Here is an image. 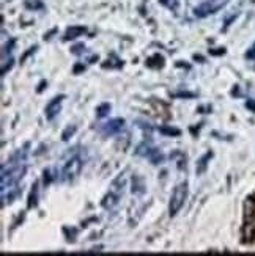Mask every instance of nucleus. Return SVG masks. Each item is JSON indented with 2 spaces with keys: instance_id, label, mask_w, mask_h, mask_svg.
I'll return each mask as SVG.
<instances>
[{
  "instance_id": "423d86ee",
  "label": "nucleus",
  "mask_w": 255,
  "mask_h": 256,
  "mask_svg": "<svg viewBox=\"0 0 255 256\" xmlns=\"http://www.w3.org/2000/svg\"><path fill=\"white\" fill-rule=\"evenodd\" d=\"M63 99H65V96L60 94V96H57V98H54L52 101L46 106V110H44V114H46V118H48L49 121H52L55 116H57V115L60 114Z\"/></svg>"
},
{
  "instance_id": "f257e3e1",
  "label": "nucleus",
  "mask_w": 255,
  "mask_h": 256,
  "mask_svg": "<svg viewBox=\"0 0 255 256\" xmlns=\"http://www.w3.org/2000/svg\"><path fill=\"white\" fill-rule=\"evenodd\" d=\"M27 170V146L16 151L7 164L2 165V194L19 187Z\"/></svg>"
},
{
  "instance_id": "5701e85b",
  "label": "nucleus",
  "mask_w": 255,
  "mask_h": 256,
  "mask_svg": "<svg viewBox=\"0 0 255 256\" xmlns=\"http://www.w3.org/2000/svg\"><path fill=\"white\" fill-rule=\"evenodd\" d=\"M84 70H85V66H84V64H76V66H74V74H77L79 71H84Z\"/></svg>"
},
{
  "instance_id": "4be33fe9",
  "label": "nucleus",
  "mask_w": 255,
  "mask_h": 256,
  "mask_svg": "<svg viewBox=\"0 0 255 256\" xmlns=\"http://www.w3.org/2000/svg\"><path fill=\"white\" fill-rule=\"evenodd\" d=\"M246 107L250 108L252 112H255V101H253V99H249V101L246 102Z\"/></svg>"
},
{
  "instance_id": "b1692460",
  "label": "nucleus",
  "mask_w": 255,
  "mask_h": 256,
  "mask_svg": "<svg viewBox=\"0 0 255 256\" xmlns=\"http://www.w3.org/2000/svg\"><path fill=\"white\" fill-rule=\"evenodd\" d=\"M44 85H48V84H46V82H44V80H43V82L40 84V86H38V90H37L38 93H41V92L44 90Z\"/></svg>"
},
{
  "instance_id": "412c9836",
  "label": "nucleus",
  "mask_w": 255,
  "mask_h": 256,
  "mask_svg": "<svg viewBox=\"0 0 255 256\" xmlns=\"http://www.w3.org/2000/svg\"><path fill=\"white\" fill-rule=\"evenodd\" d=\"M84 50H85V46H84V44H76V46L71 49L73 54H82Z\"/></svg>"
},
{
  "instance_id": "2eb2a0df",
  "label": "nucleus",
  "mask_w": 255,
  "mask_h": 256,
  "mask_svg": "<svg viewBox=\"0 0 255 256\" xmlns=\"http://www.w3.org/2000/svg\"><path fill=\"white\" fill-rule=\"evenodd\" d=\"M26 6H27L29 10H41L44 5H43V2H40V0H27V2H26Z\"/></svg>"
},
{
  "instance_id": "dca6fc26",
  "label": "nucleus",
  "mask_w": 255,
  "mask_h": 256,
  "mask_svg": "<svg viewBox=\"0 0 255 256\" xmlns=\"http://www.w3.org/2000/svg\"><path fill=\"white\" fill-rule=\"evenodd\" d=\"M246 58L247 60H255V42L250 46V49L246 52Z\"/></svg>"
},
{
  "instance_id": "9d476101",
  "label": "nucleus",
  "mask_w": 255,
  "mask_h": 256,
  "mask_svg": "<svg viewBox=\"0 0 255 256\" xmlns=\"http://www.w3.org/2000/svg\"><path fill=\"white\" fill-rule=\"evenodd\" d=\"M213 158V152H206L203 158L197 162V168H195V172H197V174H202L205 170H206V166H208V162H209V159Z\"/></svg>"
},
{
  "instance_id": "1a4fd4ad",
  "label": "nucleus",
  "mask_w": 255,
  "mask_h": 256,
  "mask_svg": "<svg viewBox=\"0 0 255 256\" xmlns=\"http://www.w3.org/2000/svg\"><path fill=\"white\" fill-rule=\"evenodd\" d=\"M117 204H118V194H115V192H110V194L106 195L104 200H103V206H104L106 209H114Z\"/></svg>"
},
{
  "instance_id": "9b49d317",
  "label": "nucleus",
  "mask_w": 255,
  "mask_h": 256,
  "mask_svg": "<svg viewBox=\"0 0 255 256\" xmlns=\"http://www.w3.org/2000/svg\"><path fill=\"white\" fill-rule=\"evenodd\" d=\"M37 204H38V184L33 186L32 192L29 195V203H27V206H29V209H32V208H35Z\"/></svg>"
},
{
  "instance_id": "f8f14e48",
  "label": "nucleus",
  "mask_w": 255,
  "mask_h": 256,
  "mask_svg": "<svg viewBox=\"0 0 255 256\" xmlns=\"http://www.w3.org/2000/svg\"><path fill=\"white\" fill-rule=\"evenodd\" d=\"M159 132L162 134V136H169V137H178L181 130L176 129V128H167V126H161L159 128Z\"/></svg>"
},
{
  "instance_id": "f3484780",
  "label": "nucleus",
  "mask_w": 255,
  "mask_h": 256,
  "mask_svg": "<svg viewBox=\"0 0 255 256\" xmlns=\"http://www.w3.org/2000/svg\"><path fill=\"white\" fill-rule=\"evenodd\" d=\"M161 4H164L165 6H169V8H176V5H178V0H161Z\"/></svg>"
},
{
  "instance_id": "aec40b11",
  "label": "nucleus",
  "mask_w": 255,
  "mask_h": 256,
  "mask_svg": "<svg viewBox=\"0 0 255 256\" xmlns=\"http://www.w3.org/2000/svg\"><path fill=\"white\" fill-rule=\"evenodd\" d=\"M13 46H15V40H11V41H10V44H5V48H4V52H2V54H4V57H5V55H7V52L10 54L11 50H13Z\"/></svg>"
},
{
  "instance_id": "f03ea898",
  "label": "nucleus",
  "mask_w": 255,
  "mask_h": 256,
  "mask_svg": "<svg viewBox=\"0 0 255 256\" xmlns=\"http://www.w3.org/2000/svg\"><path fill=\"white\" fill-rule=\"evenodd\" d=\"M82 165H84V162H82V158L79 154H77L76 151L71 154V158L65 162V165H63V168H62V180L65 181V182H71V181H74L77 176H79V173H81V170H82Z\"/></svg>"
},
{
  "instance_id": "393cba45",
  "label": "nucleus",
  "mask_w": 255,
  "mask_h": 256,
  "mask_svg": "<svg viewBox=\"0 0 255 256\" xmlns=\"http://www.w3.org/2000/svg\"><path fill=\"white\" fill-rule=\"evenodd\" d=\"M224 52H225V49H224V48L220 49V50H211V54H213V55H220V54H224Z\"/></svg>"
},
{
  "instance_id": "a211bd4d",
  "label": "nucleus",
  "mask_w": 255,
  "mask_h": 256,
  "mask_svg": "<svg viewBox=\"0 0 255 256\" xmlns=\"http://www.w3.org/2000/svg\"><path fill=\"white\" fill-rule=\"evenodd\" d=\"M175 98H195V93H189V92H180V93H175Z\"/></svg>"
},
{
  "instance_id": "20e7f679",
  "label": "nucleus",
  "mask_w": 255,
  "mask_h": 256,
  "mask_svg": "<svg viewBox=\"0 0 255 256\" xmlns=\"http://www.w3.org/2000/svg\"><path fill=\"white\" fill-rule=\"evenodd\" d=\"M227 4V0H206L202 5H198L194 10V14L197 18H206L208 14L216 13L217 10H220L224 5Z\"/></svg>"
},
{
  "instance_id": "4468645a",
  "label": "nucleus",
  "mask_w": 255,
  "mask_h": 256,
  "mask_svg": "<svg viewBox=\"0 0 255 256\" xmlns=\"http://www.w3.org/2000/svg\"><path fill=\"white\" fill-rule=\"evenodd\" d=\"M74 132H76V126H68V128L63 130V134H62V140L63 142H68L74 136Z\"/></svg>"
},
{
  "instance_id": "0eeeda50",
  "label": "nucleus",
  "mask_w": 255,
  "mask_h": 256,
  "mask_svg": "<svg viewBox=\"0 0 255 256\" xmlns=\"http://www.w3.org/2000/svg\"><path fill=\"white\" fill-rule=\"evenodd\" d=\"M145 158H148L154 165H158V164H162L164 162V156H162V152L159 151V150H156V148H147V151H145Z\"/></svg>"
},
{
  "instance_id": "39448f33",
  "label": "nucleus",
  "mask_w": 255,
  "mask_h": 256,
  "mask_svg": "<svg viewBox=\"0 0 255 256\" xmlns=\"http://www.w3.org/2000/svg\"><path fill=\"white\" fill-rule=\"evenodd\" d=\"M125 128V120L123 118H114V120H109L107 123H104L99 130H101L103 136L110 137V136H117Z\"/></svg>"
},
{
  "instance_id": "6e6552de",
  "label": "nucleus",
  "mask_w": 255,
  "mask_h": 256,
  "mask_svg": "<svg viewBox=\"0 0 255 256\" xmlns=\"http://www.w3.org/2000/svg\"><path fill=\"white\" fill-rule=\"evenodd\" d=\"M84 33H87V28L82 27V26H73L70 27L68 30H66L65 33V40H74V38H79L82 36Z\"/></svg>"
},
{
  "instance_id": "7ed1b4c3",
  "label": "nucleus",
  "mask_w": 255,
  "mask_h": 256,
  "mask_svg": "<svg viewBox=\"0 0 255 256\" xmlns=\"http://www.w3.org/2000/svg\"><path fill=\"white\" fill-rule=\"evenodd\" d=\"M186 198H187V182H181L173 188V192L170 195V203H169L170 217H173L180 212V209L183 208Z\"/></svg>"
},
{
  "instance_id": "6ab92c4d",
  "label": "nucleus",
  "mask_w": 255,
  "mask_h": 256,
  "mask_svg": "<svg viewBox=\"0 0 255 256\" xmlns=\"http://www.w3.org/2000/svg\"><path fill=\"white\" fill-rule=\"evenodd\" d=\"M52 181V174H51V170H44V186H49Z\"/></svg>"
},
{
  "instance_id": "ddd939ff",
  "label": "nucleus",
  "mask_w": 255,
  "mask_h": 256,
  "mask_svg": "<svg viewBox=\"0 0 255 256\" xmlns=\"http://www.w3.org/2000/svg\"><path fill=\"white\" fill-rule=\"evenodd\" d=\"M110 114V104H101L98 108H96V116L98 118H104Z\"/></svg>"
}]
</instances>
